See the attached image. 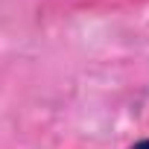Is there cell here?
Listing matches in <instances>:
<instances>
[{
	"label": "cell",
	"mask_w": 149,
	"mask_h": 149,
	"mask_svg": "<svg viewBox=\"0 0 149 149\" xmlns=\"http://www.w3.org/2000/svg\"><path fill=\"white\" fill-rule=\"evenodd\" d=\"M132 149H149V137H146V140H140V143H134Z\"/></svg>",
	"instance_id": "obj_1"
}]
</instances>
